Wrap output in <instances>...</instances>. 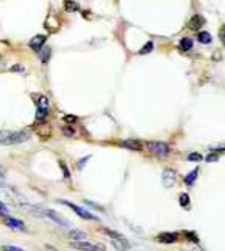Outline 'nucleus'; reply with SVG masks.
Masks as SVG:
<instances>
[{
  "mask_svg": "<svg viewBox=\"0 0 225 251\" xmlns=\"http://www.w3.org/2000/svg\"><path fill=\"white\" fill-rule=\"evenodd\" d=\"M30 134L25 130H0V145L14 146L27 142Z\"/></svg>",
  "mask_w": 225,
  "mask_h": 251,
  "instance_id": "f257e3e1",
  "label": "nucleus"
},
{
  "mask_svg": "<svg viewBox=\"0 0 225 251\" xmlns=\"http://www.w3.org/2000/svg\"><path fill=\"white\" fill-rule=\"evenodd\" d=\"M105 234L110 237V242H111V245L114 247L117 251H127V250H130V242L129 239L125 237L124 234L121 232H117V231H111V230H105Z\"/></svg>",
  "mask_w": 225,
  "mask_h": 251,
  "instance_id": "f03ea898",
  "label": "nucleus"
},
{
  "mask_svg": "<svg viewBox=\"0 0 225 251\" xmlns=\"http://www.w3.org/2000/svg\"><path fill=\"white\" fill-rule=\"evenodd\" d=\"M59 204H63V206H67L69 209H72L80 218H83V220H93V221H99V217H95L94 213H91L89 210L83 209V208H80V206L77 204H74V203H69V201H66V199H59L58 201Z\"/></svg>",
  "mask_w": 225,
  "mask_h": 251,
  "instance_id": "7ed1b4c3",
  "label": "nucleus"
},
{
  "mask_svg": "<svg viewBox=\"0 0 225 251\" xmlns=\"http://www.w3.org/2000/svg\"><path fill=\"white\" fill-rule=\"evenodd\" d=\"M147 147H149V151L155 154V156H158L161 159L164 157H168L169 154H170V147L168 143H163V142H150L147 143Z\"/></svg>",
  "mask_w": 225,
  "mask_h": 251,
  "instance_id": "20e7f679",
  "label": "nucleus"
},
{
  "mask_svg": "<svg viewBox=\"0 0 225 251\" xmlns=\"http://www.w3.org/2000/svg\"><path fill=\"white\" fill-rule=\"evenodd\" d=\"M71 247L77 248L80 251H105V247L100 243H91L86 240H80V242H72Z\"/></svg>",
  "mask_w": 225,
  "mask_h": 251,
  "instance_id": "39448f33",
  "label": "nucleus"
},
{
  "mask_svg": "<svg viewBox=\"0 0 225 251\" xmlns=\"http://www.w3.org/2000/svg\"><path fill=\"white\" fill-rule=\"evenodd\" d=\"M42 213H44L46 217H49L50 220H54L58 226H61V228H67V226H69V221H67L66 218H63L61 215H58V213H56L55 210H52V209H44Z\"/></svg>",
  "mask_w": 225,
  "mask_h": 251,
  "instance_id": "423d86ee",
  "label": "nucleus"
},
{
  "mask_svg": "<svg viewBox=\"0 0 225 251\" xmlns=\"http://www.w3.org/2000/svg\"><path fill=\"white\" fill-rule=\"evenodd\" d=\"M163 184H164V187H168V188L175 186L177 184V173L174 171V169H170V168L164 169L163 171Z\"/></svg>",
  "mask_w": 225,
  "mask_h": 251,
  "instance_id": "0eeeda50",
  "label": "nucleus"
},
{
  "mask_svg": "<svg viewBox=\"0 0 225 251\" xmlns=\"http://www.w3.org/2000/svg\"><path fill=\"white\" fill-rule=\"evenodd\" d=\"M44 44H46V35H36V36H33L32 40H30L28 46L32 47L33 50H36V52H39Z\"/></svg>",
  "mask_w": 225,
  "mask_h": 251,
  "instance_id": "6e6552de",
  "label": "nucleus"
},
{
  "mask_svg": "<svg viewBox=\"0 0 225 251\" xmlns=\"http://www.w3.org/2000/svg\"><path fill=\"white\" fill-rule=\"evenodd\" d=\"M6 226L11 228V230H14V231H27L24 221L18 220V218H13V217H6Z\"/></svg>",
  "mask_w": 225,
  "mask_h": 251,
  "instance_id": "1a4fd4ad",
  "label": "nucleus"
},
{
  "mask_svg": "<svg viewBox=\"0 0 225 251\" xmlns=\"http://www.w3.org/2000/svg\"><path fill=\"white\" fill-rule=\"evenodd\" d=\"M160 243H175L178 240V234L177 232H161L156 237Z\"/></svg>",
  "mask_w": 225,
  "mask_h": 251,
  "instance_id": "9d476101",
  "label": "nucleus"
},
{
  "mask_svg": "<svg viewBox=\"0 0 225 251\" xmlns=\"http://www.w3.org/2000/svg\"><path fill=\"white\" fill-rule=\"evenodd\" d=\"M122 147H127V149H131V151H141L142 149V145L136 140H127V142L121 143Z\"/></svg>",
  "mask_w": 225,
  "mask_h": 251,
  "instance_id": "9b49d317",
  "label": "nucleus"
},
{
  "mask_svg": "<svg viewBox=\"0 0 225 251\" xmlns=\"http://www.w3.org/2000/svg\"><path fill=\"white\" fill-rule=\"evenodd\" d=\"M205 24V19L199 16V14H196V16H192V19L189 21V27L194 28V30H199V28Z\"/></svg>",
  "mask_w": 225,
  "mask_h": 251,
  "instance_id": "f8f14e48",
  "label": "nucleus"
},
{
  "mask_svg": "<svg viewBox=\"0 0 225 251\" xmlns=\"http://www.w3.org/2000/svg\"><path fill=\"white\" fill-rule=\"evenodd\" d=\"M197 176H199V168L192 169V171L185 178V184L186 186H194V182L197 181Z\"/></svg>",
  "mask_w": 225,
  "mask_h": 251,
  "instance_id": "ddd939ff",
  "label": "nucleus"
},
{
  "mask_svg": "<svg viewBox=\"0 0 225 251\" xmlns=\"http://www.w3.org/2000/svg\"><path fill=\"white\" fill-rule=\"evenodd\" d=\"M50 55H52V49L46 47V44L42 46V49L39 50V57H41V62L42 63H47L50 60Z\"/></svg>",
  "mask_w": 225,
  "mask_h": 251,
  "instance_id": "4468645a",
  "label": "nucleus"
},
{
  "mask_svg": "<svg viewBox=\"0 0 225 251\" xmlns=\"http://www.w3.org/2000/svg\"><path fill=\"white\" fill-rule=\"evenodd\" d=\"M69 237L74 240V242H80V240H85L86 239V234L83 231H77V230H72L69 232Z\"/></svg>",
  "mask_w": 225,
  "mask_h": 251,
  "instance_id": "2eb2a0df",
  "label": "nucleus"
},
{
  "mask_svg": "<svg viewBox=\"0 0 225 251\" xmlns=\"http://www.w3.org/2000/svg\"><path fill=\"white\" fill-rule=\"evenodd\" d=\"M49 107H50V101L47 96H39V98H38V108L49 110Z\"/></svg>",
  "mask_w": 225,
  "mask_h": 251,
  "instance_id": "dca6fc26",
  "label": "nucleus"
},
{
  "mask_svg": "<svg viewBox=\"0 0 225 251\" xmlns=\"http://www.w3.org/2000/svg\"><path fill=\"white\" fill-rule=\"evenodd\" d=\"M64 8H66V11H71V13H74V11H78V3L77 2H74V0H66L64 2Z\"/></svg>",
  "mask_w": 225,
  "mask_h": 251,
  "instance_id": "f3484780",
  "label": "nucleus"
},
{
  "mask_svg": "<svg viewBox=\"0 0 225 251\" xmlns=\"http://www.w3.org/2000/svg\"><path fill=\"white\" fill-rule=\"evenodd\" d=\"M192 46H194V42L191 38H183L182 41H180V49L182 50H191Z\"/></svg>",
  "mask_w": 225,
  "mask_h": 251,
  "instance_id": "a211bd4d",
  "label": "nucleus"
},
{
  "mask_svg": "<svg viewBox=\"0 0 225 251\" xmlns=\"http://www.w3.org/2000/svg\"><path fill=\"white\" fill-rule=\"evenodd\" d=\"M47 115H49V110L38 108V110H36V121H38V123H44V121H46Z\"/></svg>",
  "mask_w": 225,
  "mask_h": 251,
  "instance_id": "6ab92c4d",
  "label": "nucleus"
},
{
  "mask_svg": "<svg viewBox=\"0 0 225 251\" xmlns=\"http://www.w3.org/2000/svg\"><path fill=\"white\" fill-rule=\"evenodd\" d=\"M189 204H191V199H189V195L188 193H182L180 195V206H182V208H189Z\"/></svg>",
  "mask_w": 225,
  "mask_h": 251,
  "instance_id": "aec40b11",
  "label": "nucleus"
},
{
  "mask_svg": "<svg viewBox=\"0 0 225 251\" xmlns=\"http://www.w3.org/2000/svg\"><path fill=\"white\" fill-rule=\"evenodd\" d=\"M199 41L202 44H209V42H211V35H209L208 32H200L199 33Z\"/></svg>",
  "mask_w": 225,
  "mask_h": 251,
  "instance_id": "412c9836",
  "label": "nucleus"
},
{
  "mask_svg": "<svg viewBox=\"0 0 225 251\" xmlns=\"http://www.w3.org/2000/svg\"><path fill=\"white\" fill-rule=\"evenodd\" d=\"M152 50H153V42H152V41H149V42L144 44V47H142V49L139 50V54H141V55H144V54L152 52Z\"/></svg>",
  "mask_w": 225,
  "mask_h": 251,
  "instance_id": "4be33fe9",
  "label": "nucleus"
},
{
  "mask_svg": "<svg viewBox=\"0 0 225 251\" xmlns=\"http://www.w3.org/2000/svg\"><path fill=\"white\" fill-rule=\"evenodd\" d=\"M202 159L204 157H202V154H199V152H191L189 156H188V160L189 162H200Z\"/></svg>",
  "mask_w": 225,
  "mask_h": 251,
  "instance_id": "5701e85b",
  "label": "nucleus"
},
{
  "mask_svg": "<svg viewBox=\"0 0 225 251\" xmlns=\"http://www.w3.org/2000/svg\"><path fill=\"white\" fill-rule=\"evenodd\" d=\"M8 213H10V209H8V206H6L5 203L0 201V215H3V217H8Z\"/></svg>",
  "mask_w": 225,
  "mask_h": 251,
  "instance_id": "b1692460",
  "label": "nucleus"
},
{
  "mask_svg": "<svg viewBox=\"0 0 225 251\" xmlns=\"http://www.w3.org/2000/svg\"><path fill=\"white\" fill-rule=\"evenodd\" d=\"M211 151H214V152L225 151V143H222V145H216V146H211Z\"/></svg>",
  "mask_w": 225,
  "mask_h": 251,
  "instance_id": "393cba45",
  "label": "nucleus"
},
{
  "mask_svg": "<svg viewBox=\"0 0 225 251\" xmlns=\"http://www.w3.org/2000/svg\"><path fill=\"white\" fill-rule=\"evenodd\" d=\"M3 250H5V251H25V250L18 248V247H13V245H5Z\"/></svg>",
  "mask_w": 225,
  "mask_h": 251,
  "instance_id": "a878e982",
  "label": "nucleus"
},
{
  "mask_svg": "<svg viewBox=\"0 0 225 251\" xmlns=\"http://www.w3.org/2000/svg\"><path fill=\"white\" fill-rule=\"evenodd\" d=\"M63 132H64V135H67V137H74L75 135V130L71 129V127H64Z\"/></svg>",
  "mask_w": 225,
  "mask_h": 251,
  "instance_id": "bb28decb",
  "label": "nucleus"
},
{
  "mask_svg": "<svg viewBox=\"0 0 225 251\" xmlns=\"http://www.w3.org/2000/svg\"><path fill=\"white\" fill-rule=\"evenodd\" d=\"M89 159H91V157H89V156H86V157H83V159H81V160L78 162V168H83V167L86 165V162H88Z\"/></svg>",
  "mask_w": 225,
  "mask_h": 251,
  "instance_id": "cd10ccee",
  "label": "nucleus"
},
{
  "mask_svg": "<svg viewBox=\"0 0 225 251\" xmlns=\"http://www.w3.org/2000/svg\"><path fill=\"white\" fill-rule=\"evenodd\" d=\"M206 160L208 162H217V160H219V156H217V154H211V156L206 157Z\"/></svg>",
  "mask_w": 225,
  "mask_h": 251,
  "instance_id": "c85d7f7f",
  "label": "nucleus"
},
{
  "mask_svg": "<svg viewBox=\"0 0 225 251\" xmlns=\"http://www.w3.org/2000/svg\"><path fill=\"white\" fill-rule=\"evenodd\" d=\"M59 165H61V168H63V171H64V178H69V171H67V168H66V165L63 164V162H61V164H59Z\"/></svg>",
  "mask_w": 225,
  "mask_h": 251,
  "instance_id": "c756f323",
  "label": "nucleus"
},
{
  "mask_svg": "<svg viewBox=\"0 0 225 251\" xmlns=\"http://www.w3.org/2000/svg\"><path fill=\"white\" fill-rule=\"evenodd\" d=\"M75 120H77L75 116H64V121H67V123H75Z\"/></svg>",
  "mask_w": 225,
  "mask_h": 251,
  "instance_id": "7c9ffc66",
  "label": "nucleus"
},
{
  "mask_svg": "<svg viewBox=\"0 0 225 251\" xmlns=\"http://www.w3.org/2000/svg\"><path fill=\"white\" fill-rule=\"evenodd\" d=\"M5 179V171H3V168L0 167V182H2Z\"/></svg>",
  "mask_w": 225,
  "mask_h": 251,
  "instance_id": "2f4dec72",
  "label": "nucleus"
},
{
  "mask_svg": "<svg viewBox=\"0 0 225 251\" xmlns=\"http://www.w3.org/2000/svg\"><path fill=\"white\" fill-rule=\"evenodd\" d=\"M221 40H222V42L225 44V27L221 30Z\"/></svg>",
  "mask_w": 225,
  "mask_h": 251,
  "instance_id": "473e14b6",
  "label": "nucleus"
}]
</instances>
